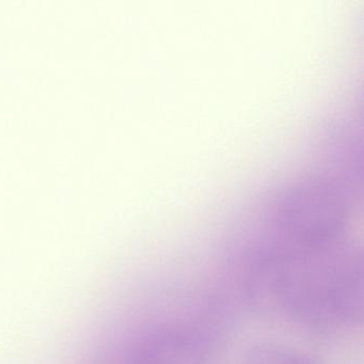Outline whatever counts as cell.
Wrapping results in <instances>:
<instances>
[{"label":"cell","mask_w":364,"mask_h":364,"mask_svg":"<svg viewBox=\"0 0 364 364\" xmlns=\"http://www.w3.org/2000/svg\"><path fill=\"white\" fill-rule=\"evenodd\" d=\"M228 328L223 308L204 306L151 331L136 350L135 364H214L225 346Z\"/></svg>","instance_id":"7a4b0ae2"},{"label":"cell","mask_w":364,"mask_h":364,"mask_svg":"<svg viewBox=\"0 0 364 364\" xmlns=\"http://www.w3.org/2000/svg\"><path fill=\"white\" fill-rule=\"evenodd\" d=\"M242 364H321L310 353L283 345L263 343L247 353Z\"/></svg>","instance_id":"3957f363"},{"label":"cell","mask_w":364,"mask_h":364,"mask_svg":"<svg viewBox=\"0 0 364 364\" xmlns=\"http://www.w3.org/2000/svg\"><path fill=\"white\" fill-rule=\"evenodd\" d=\"M251 304L306 329L336 334L363 318V259L348 236L293 250H262L249 272Z\"/></svg>","instance_id":"6da1fadb"}]
</instances>
